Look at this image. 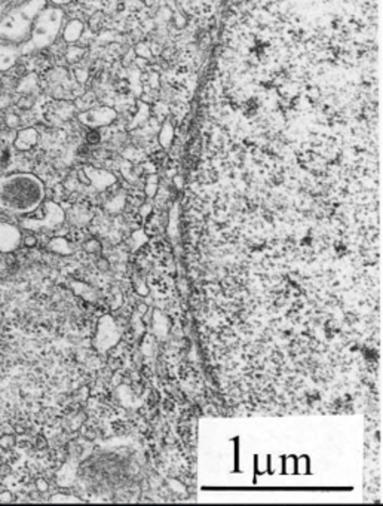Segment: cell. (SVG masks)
<instances>
[{"label": "cell", "instance_id": "1", "mask_svg": "<svg viewBox=\"0 0 383 506\" xmlns=\"http://www.w3.org/2000/svg\"><path fill=\"white\" fill-rule=\"evenodd\" d=\"M45 199V186L33 174L14 172L0 178V211L12 216L34 213Z\"/></svg>", "mask_w": 383, "mask_h": 506}, {"label": "cell", "instance_id": "2", "mask_svg": "<svg viewBox=\"0 0 383 506\" xmlns=\"http://www.w3.org/2000/svg\"><path fill=\"white\" fill-rule=\"evenodd\" d=\"M64 220H65V214L64 210L55 202L48 200L43 204L42 208V216L39 217H33V216H26L21 219V227L30 232H52L55 229H58L60 226H63Z\"/></svg>", "mask_w": 383, "mask_h": 506}, {"label": "cell", "instance_id": "3", "mask_svg": "<svg viewBox=\"0 0 383 506\" xmlns=\"http://www.w3.org/2000/svg\"><path fill=\"white\" fill-rule=\"evenodd\" d=\"M121 339L119 330L116 322L112 317H103L98 322L95 339H94V346L100 352H106L110 348H113Z\"/></svg>", "mask_w": 383, "mask_h": 506}, {"label": "cell", "instance_id": "4", "mask_svg": "<svg viewBox=\"0 0 383 506\" xmlns=\"http://www.w3.org/2000/svg\"><path fill=\"white\" fill-rule=\"evenodd\" d=\"M63 20V12L58 9H49L43 12L40 17V23L37 26V39L40 45H46L54 40L55 34L60 30V24Z\"/></svg>", "mask_w": 383, "mask_h": 506}, {"label": "cell", "instance_id": "5", "mask_svg": "<svg viewBox=\"0 0 383 506\" xmlns=\"http://www.w3.org/2000/svg\"><path fill=\"white\" fill-rule=\"evenodd\" d=\"M21 229L9 222L0 220V253L12 254L21 247Z\"/></svg>", "mask_w": 383, "mask_h": 506}, {"label": "cell", "instance_id": "6", "mask_svg": "<svg viewBox=\"0 0 383 506\" xmlns=\"http://www.w3.org/2000/svg\"><path fill=\"white\" fill-rule=\"evenodd\" d=\"M116 116L118 113L115 109L100 107V109H94V110H89L80 115V121L89 127H104V125H110L116 119Z\"/></svg>", "mask_w": 383, "mask_h": 506}, {"label": "cell", "instance_id": "7", "mask_svg": "<svg viewBox=\"0 0 383 506\" xmlns=\"http://www.w3.org/2000/svg\"><path fill=\"white\" fill-rule=\"evenodd\" d=\"M137 106H138V110H137V115L132 118V122L129 125L131 129L141 128L149 121V116H150V109L144 101H137Z\"/></svg>", "mask_w": 383, "mask_h": 506}, {"label": "cell", "instance_id": "8", "mask_svg": "<svg viewBox=\"0 0 383 506\" xmlns=\"http://www.w3.org/2000/svg\"><path fill=\"white\" fill-rule=\"evenodd\" d=\"M48 250L51 253L55 254H61V255H68V254L73 253V248L70 247L68 241L65 238H61V236H55L52 238L49 242H48Z\"/></svg>", "mask_w": 383, "mask_h": 506}, {"label": "cell", "instance_id": "9", "mask_svg": "<svg viewBox=\"0 0 383 506\" xmlns=\"http://www.w3.org/2000/svg\"><path fill=\"white\" fill-rule=\"evenodd\" d=\"M174 138V127L169 121H165L159 128V143L163 149H169Z\"/></svg>", "mask_w": 383, "mask_h": 506}, {"label": "cell", "instance_id": "10", "mask_svg": "<svg viewBox=\"0 0 383 506\" xmlns=\"http://www.w3.org/2000/svg\"><path fill=\"white\" fill-rule=\"evenodd\" d=\"M80 32H82V24L77 23V21H73L71 24H68V27L65 30V39L73 42L80 36Z\"/></svg>", "mask_w": 383, "mask_h": 506}, {"label": "cell", "instance_id": "11", "mask_svg": "<svg viewBox=\"0 0 383 506\" xmlns=\"http://www.w3.org/2000/svg\"><path fill=\"white\" fill-rule=\"evenodd\" d=\"M17 445L15 434H2L0 435V448L2 450H12Z\"/></svg>", "mask_w": 383, "mask_h": 506}, {"label": "cell", "instance_id": "12", "mask_svg": "<svg viewBox=\"0 0 383 506\" xmlns=\"http://www.w3.org/2000/svg\"><path fill=\"white\" fill-rule=\"evenodd\" d=\"M49 502H52V503H55V502H74V503H79L82 500L79 497H76V496H71V494H54V496L49 497Z\"/></svg>", "mask_w": 383, "mask_h": 506}, {"label": "cell", "instance_id": "13", "mask_svg": "<svg viewBox=\"0 0 383 506\" xmlns=\"http://www.w3.org/2000/svg\"><path fill=\"white\" fill-rule=\"evenodd\" d=\"M156 190H158V177L156 175H150L147 178V186H146V193L147 196H155L156 194Z\"/></svg>", "mask_w": 383, "mask_h": 506}, {"label": "cell", "instance_id": "14", "mask_svg": "<svg viewBox=\"0 0 383 506\" xmlns=\"http://www.w3.org/2000/svg\"><path fill=\"white\" fill-rule=\"evenodd\" d=\"M37 236L36 235H33V233H29V235H26V236H23V239H21V245H24V247H27V248H34L36 245H37Z\"/></svg>", "mask_w": 383, "mask_h": 506}, {"label": "cell", "instance_id": "15", "mask_svg": "<svg viewBox=\"0 0 383 506\" xmlns=\"http://www.w3.org/2000/svg\"><path fill=\"white\" fill-rule=\"evenodd\" d=\"M83 248H85V251H86V253H89V254H97V253H100V251H101V245H100V242H98V241H95V239H91V241H88V242L83 245Z\"/></svg>", "mask_w": 383, "mask_h": 506}, {"label": "cell", "instance_id": "16", "mask_svg": "<svg viewBox=\"0 0 383 506\" xmlns=\"http://www.w3.org/2000/svg\"><path fill=\"white\" fill-rule=\"evenodd\" d=\"M135 54L140 55V57H143V58H150V57H152V51H150V49L147 48V45H144V43H138V45H137Z\"/></svg>", "mask_w": 383, "mask_h": 506}, {"label": "cell", "instance_id": "17", "mask_svg": "<svg viewBox=\"0 0 383 506\" xmlns=\"http://www.w3.org/2000/svg\"><path fill=\"white\" fill-rule=\"evenodd\" d=\"M12 502H15L14 493H11L9 490H2L0 491V503H12Z\"/></svg>", "mask_w": 383, "mask_h": 506}, {"label": "cell", "instance_id": "18", "mask_svg": "<svg viewBox=\"0 0 383 506\" xmlns=\"http://www.w3.org/2000/svg\"><path fill=\"white\" fill-rule=\"evenodd\" d=\"M34 485H36V490H37L39 493H46V491L49 490V484H48L43 478H37V479L34 481Z\"/></svg>", "mask_w": 383, "mask_h": 506}, {"label": "cell", "instance_id": "19", "mask_svg": "<svg viewBox=\"0 0 383 506\" xmlns=\"http://www.w3.org/2000/svg\"><path fill=\"white\" fill-rule=\"evenodd\" d=\"M0 475H2V476H8V475H11V466H9V465H2V466H0Z\"/></svg>", "mask_w": 383, "mask_h": 506}, {"label": "cell", "instance_id": "20", "mask_svg": "<svg viewBox=\"0 0 383 506\" xmlns=\"http://www.w3.org/2000/svg\"><path fill=\"white\" fill-rule=\"evenodd\" d=\"M36 447H37V448H45V447H46V441H45L43 437L39 435V437L36 438Z\"/></svg>", "mask_w": 383, "mask_h": 506}, {"label": "cell", "instance_id": "21", "mask_svg": "<svg viewBox=\"0 0 383 506\" xmlns=\"http://www.w3.org/2000/svg\"><path fill=\"white\" fill-rule=\"evenodd\" d=\"M98 140H100V135H98V132H94V131H92V132H91V135H89V141H91V143H97Z\"/></svg>", "mask_w": 383, "mask_h": 506}, {"label": "cell", "instance_id": "22", "mask_svg": "<svg viewBox=\"0 0 383 506\" xmlns=\"http://www.w3.org/2000/svg\"><path fill=\"white\" fill-rule=\"evenodd\" d=\"M98 267H100L101 270H106V269H107V261L101 258V260L98 261Z\"/></svg>", "mask_w": 383, "mask_h": 506}, {"label": "cell", "instance_id": "23", "mask_svg": "<svg viewBox=\"0 0 383 506\" xmlns=\"http://www.w3.org/2000/svg\"><path fill=\"white\" fill-rule=\"evenodd\" d=\"M143 210H144V211H143V216H147V214L150 213V205H144Z\"/></svg>", "mask_w": 383, "mask_h": 506}, {"label": "cell", "instance_id": "24", "mask_svg": "<svg viewBox=\"0 0 383 506\" xmlns=\"http://www.w3.org/2000/svg\"><path fill=\"white\" fill-rule=\"evenodd\" d=\"M54 2H57V3H67V2H70V0H54Z\"/></svg>", "mask_w": 383, "mask_h": 506}, {"label": "cell", "instance_id": "25", "mask_svg": "<svg viewBox=\"0 0 383 506\" xmlns=\"http://www.w3.org/2000/svg\"><path fill=\"white\" fill-rule=\"evenodd\" d=\"M0 484H2V479H0Z\"/></svg>", "mask_w": 383, "mask_h": 506}]
</instances>
